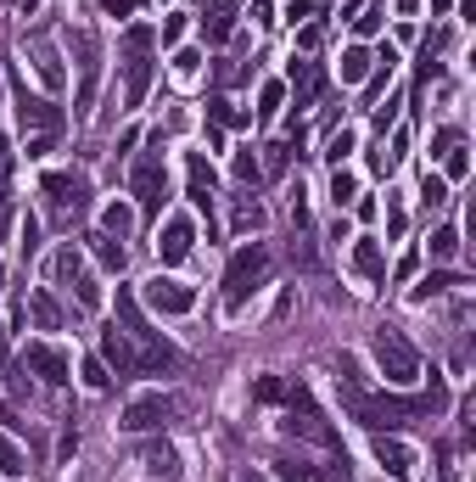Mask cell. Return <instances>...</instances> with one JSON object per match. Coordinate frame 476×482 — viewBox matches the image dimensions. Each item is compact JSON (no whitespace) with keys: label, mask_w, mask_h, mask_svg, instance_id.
I'll return each mask as SVG.
<instances>
[{"label":"cell","mask_w":476,"mask_h":482,"mask_svg":"<svg viewBox=\"0 0 476 482\" xmlns=\"http://www.w3.org/2000/svg\"><path fill=\"white\" fill-rule=\"evenodd\" d=\"M286 23H314V0H292V6H286Z\"/></svg>","instance_id":"47"},{"label":"cell","mask_w":476,"mask_h":482,"mask_svg":"<svg viewBox=\"0 0 476 482\" xmlns=\"http://www.w3.org/2000/svg\"><path fill=\"white\" fill-rule=\"evenodd\" d=\"M241 482H269V477H258V471H241Z\"/></svg>","instance_id":"55"},{"label":"cell","mask_w":476,"mask_h":482,"mask_svg":"<svg viewBox=\"0 0 476 482\" xmlns=\"http://www.w3.org/2000/svg\"><path fill=\"white\" fill-rule=\"evenodd\" d=\"M0 280H6V264H0Z\"/></svg>","instance_id":"57"},{"label":"cell","mask_w":476,"mask_h":482,"mask_svg":"<svg viewBox=\"0 0 476 482\" xmlns=\"http://www.w3.org/2000/svg\"><path fill=\"white\" fill-rule=\"evenodd\" d=\"M169 421H174L169 393H141V398H130V409H123V432H163Z\"/></svg>","instance_id":"8"},{"label":"cell","mask_w":476,"mask_h":482,"mask_svg":"<svg viewBox=\"0 0 476 482\" xmlns=\"http://www.w3.org/2000/svg\"><path fill=\"white\" fill-rule=\"evenodd\" d=\"M197 68H202V56H197V51H174V74H180V79H190Z\"/></svg>","instance_id":"46"},{"label":"cell","mask_w":476,"mask_h":482,"mask_svg":"<svg viewBox=\"0 0 476 482\" xmlns=\"http://www.w3.org/2000/svg\"><path fill=\"white\" fill-rule=\"evenodd\" d=\"M146 309H151V314H163V320H174V314H190V309H197V292H190L185 280L151 275V280H146Z\"/></svg>","instance_id":"9"},{"label":"cell","mask_w":476,"mask_h":482,"mask_svg":"<svg viewBox=\"0 0 476 482\" xmlns=\"http://www.w3.org/2000/svg\"><path fill=\"white\" fill-rule=\"evenodd\" d=\"M185 185H190V202H197V213L208 219V241L219 236V197H213V191H219V174H213V163H208V157L202 152H190L185 157Z\"/></svg>","instance_id":"7"},{"label":"cell","mask_w":476,"mask_h":482,"mask_svg":"<svg viewBox=\"0 0 476 482\" xmlns=\"http://www.w3.org/2000/svg\"><path fill=\"white\" fill-rule=\"evenodd\" d=\"M23 51H28V62H34V74L45 79V90H62V84H68V68H62V56H56V45H51L45 34H34Z\"/></svg>","instance_id":"15"},{"label":"cell","mask_w":476,"mask_h":482,"mask_svg":"<svg viewBox=\"0 0 476 482\" xmlns=\"http://www.w3.org/2000/svg\"><path fill=\"white\" fill-rule=\"evenodd\" d=\"M45 197H51V219L62 231H73V219H84L90 208V185L79 174H45Z\"/></svg>","instance_id":"6"},{"label":"cell","mask_w":476,"mask_h":482,"mask_svg":"<svg viewBox=\"0 0 476 482\" xmlns=\"http://www.w3.org/2000/svg\"><path fill=\"white\" fill-rule=\"evenodd\" d=\"M230 224H236V231H264V224H269V213H264V202L258 197H252V191H241V197L230 202Z\"/></svg>","instance_id":"21"},{"label":"cell","mask_w":476,"mask_h":482,"mask_svg":"<svg viewBox=\"0 0 476 482\" xmlns=\"http://www.w3.org/2000/svg\"><path fill=\"white\" fill-rule=\"evenodd\" d=\"M421 202H426V208H442V202H449V180H442V174H426V180H421Z\"/></svg>","instance_id":"38"},{"label":"cell","mask_w":476,"mask_h":482,"mask_svg":"<svg viewBox=\"0 0 476 482\" xmlns=\"http://www.w3.org/2000/svg\"><path fill=\"white\" fill-rule=\"evenodd\" d=\"M286 404H292V432H303L308 443H320V448H342V438H336V427L325 421L320 415V404H314V393L303 388V381H292V388H286Z\"/></svg>","instance_id":"4"},{"label":"cell","mask_w":476,"mask_h":482,"mask_svg":"<svg viewBox=\"0 0 476 482\" xmlns=\"http://www.w3.org/2000/svg\"><path fill=\"white\" fill-rule=\"evenodd\" d=\"M23 471H28V455L17 448V438L0 432V477H23Z\"/></svg>","instance_id":"28"},{"label":"cell","mask_w":476,"mask_h":482,"mask_svg":"<svg viewBox=\"0 0 476 482\" xmlns=\"http://www.w3.org/2000/svg\"><path fill=\"white\" fill-rule=\"evenodd\" d=\"M264 275H269V247H264V241L230 252V270H225V309H230V314L247 309V298L264 286Z\"/></svg>","instance_id":"3"},{"label":"cell","mask_w":476,"mask_h":482,"mask_svg":"<svg viewBox=\"0 0 476 482\" xmlns=\"http://www.w3.org/2000/svg\"><path fill=\"white\" fill-rule=\"evenodd\" d=\"M208 118H213V130H230V123H247L236 113V102H225V95H208Z\"/></svg>","instance_id":"33"},{"label":"cell","mask_w":476,"mask_h":482,"mask_svg":"<svg viewBox=\"0 0 476 482\" xmlns=\"http://www.w3.org/2000/svg\"><path fill=\"white\" fill-rule=\"evenodd\" d=\"M370 68H375V56H370L364 45H347V51H342V62H336V79H342V84H364V79H370Z\"/></svg>","instance_id":"22"},{"label":"cell","mask_w":476,"mask_h":482,"mask_svg":"<svg viewBox=\"0 0 476 482\" xmlns=\"http://www.w3.org/2000/svg\"><path fill=\"white\" fill-rule=\"evenodd\" d=\"M354 270H359L364 280H387V252H381L375 236H359V241H354Z\"/></svg>","instance_id":"18"},{"label":"cell","mask_w":476,"mask_h":482,"mask_svg":"<svg viewBox=\"0 0 476 482\" xmlns=\"http://www.w3.org/2000/svg\"><path fill=\"white\" fill-rule=\"evenodd\" d=\"M130 191H135V202H141V213H146V219L163 213V202H169V169H163V157H157V152H146L141 163H135Z\"/></svg>","instance_id":"5"},{"label":"cell","mask_w":476,"mask_h":482,"mask_svg":"<svg viewBox=\"0 0 476 482\" xmlns=\"http://www.w3.org/2000/svg\"><path fill=\"white\" fill-rule=\"evenodd\" d=\"M12 219H17V213H12V202H0V236L12 231Z\"/></svg>","instance_id":"53"},{"label":"cell","mask_w":476,"mask_h":482,"mask_svg":"<svg viewBox=\"0 0 476 482\" xmlns=\"http://www.w3.org/2000/svg\"><path fill=\"white\" fill-rule=\"evenodd\" d=\"M292 224L308 231V191H303V180H292Z\"/></svg>","instance_id":"43"},{"label":"cell","mask_w":476,"mask_h":482,"mask_svg":"<svg viewBox=\"0 0 476 482\" xmlns=\"http://www.w3.org/2000/svg\"><path fill=\"white\" fill-rule=\"evenodd\" d=\"M180 34H185V17H169V23H163V34H157V40H163V45H180Z\"/></svg>","instance_id":"48"},{"label":"cell","mask_w":476,"mask_h":482,"mask_svg":"<svg viewBox=\"0 0 476 482\" xmlns=\"http://www.w3.org/2000/svg\"><path fill=\"white\" fill-rule=\"evenodd\" d=\"M403 157H409V135L398 130V135H393V146H381V152L370 157V163H375V174H393V169L403 163Z\"/></svg>","instance_id":"27"},{"label":"cell","mask_w":476,"mask_h":482,"mask_svg":"<svg viewBox=\"0 0 476 482\" xmlns=\"http://www.w3.org/2000/svg\"><path fill=\"white\" fill-rule=\"evenodd\" d=\"M23 314H34V326H40V331H56V326H62V309H56V298H51V292H34Z\"/></svg>","instance_id":"25"},{"label":"cell","mask_w":476,"mask_h":482,"mask_svg":"<svg viewBox=\"0 0 476 482\" xmlns=\"http://www.w3.org/2000/svg\"><path fill=\"white\" fill-rule=\"evenodd\" d=\"M45 270H51V280H56V286H73V280L84 275V252H79L73 241H62V247L51 252V264H45Z\"/></svg>","instance_id":"19"},{"label":"cell","mask_w":476,"mask_h":482,"mask_svg":"<svg viewBox=\"0 0 476 482\" xmlns=\"http://www.w3.org/2000/svg\"><path fill=\"white\" fill-rule=\"evenodd\" d=\"M236 180H241L247 191L264 180V163H258V152H252V146H241V152H236Z\"/></svg>","instance_id":"31"},{"label":"cell","mask_w":476,"mask_h":482,"mask_svg":"<svg viewBox=\"0 0 476 482\" xmlns=\"http://www.w3.org/2000/svg\"><path fill=\"white\" fill-rule=\"evenodd\" d=\"M264 157H258V163H264V174H286V163H292V141H269V146H258Z\"/></svg>","instance_id":"30"},{"label":"cell","mask_w":476,"mask_h":482,"mask_svg":"<svg viewBox=\"0 0 476 482\" xmlns=\"http://www.w3.org/2000/svg\"><path fill=\"white\" fill-rule=\"evenodd\" d=\"M347 152H354V130H331V135H325V163L342 169V163H347Z\"/></svg>","instance_id":"32"},{"label":"cell","mask_w":476,"mask_h":482,"mask_svg":"<svg viewBox=\"0 0 476 482\" xmlns=\"http://www.w3.org/2000/svg\"><path fill=\"white\" fill-rule=\"evenodd\" d=\"M454 252H460V231H454V224H442V231L432 236V259L442 264V259H454Z\"/></svg>","instance_id":"36"},{"label":"cell","mask_w":476,"mask_h":482,"mask_svg":"<svg viewBox=\"0 0 476 482\" xmlns=\"http://www.w3.org/2000/svg\"><path fill=\"white\" fill-rule=\"evenodd\" d=\"M17 123L23 130H34V135H62V107L45 102V95H17Z\"/></svg>","instance_id":"11"},{"label":"cell","mask_w":476,"mask_h":482,"mask_svg":"<svg viewBox=\"0 0 476 482\" xmlns=\"http://www.w3.org/2000/svg\"><path fill=\"white\" fill-rule=\"evenodd\" d=\"M252 398H258V404H275V398H286V388H280L275 376H258V381H252Z\"/></svg>","instance_id":"44"},{"label":"cell","mask_w":476,"mask_h":482,"mask_svg":"<svg viewBox=\"0 0 476 482\" xmlns=\"http://www.w3.org/2000/svg\"><path fill=\"white\" fill-rule=\"evenodd\" d=\"M280 102H286V90H280V84H275V79H269V84H264V90H258V123H269V118H275V113H280Z\"/></svg>","instance_id":"37"},{"label":"cell","mask_w":476,"mask_h":482,"mask_svg":"<svg viewBox=\"0 0 476 482\" xmlns=\"http://www.w3.org/2000/svg\"><path fill=\"white\" fill-rule=\"evenodd\" d=\"M17 252H23V259H34V252H40V219L34 213L17 224Z\"/></svg>","instance_id":"35"},{"label":"cell","mask_w":476,"mask_h":482,"mask_svg":"<svg viewBox=\"0 0 476 482\" xmlns=\"http://www.w3.org/2000/svg\"><path fill=\"white\" fill-rule=\"evenodd\" d=\"M354 197H359V180L347 174V169H331V202L336 208H354Z\"/></svg>","instance_id":"29"},{"label":"cell","mask_w":476,"mask_h":482,"mask_svg":"<svg viewBox=\"0 0 476 482\" xmlns=\"http://www.w3.org/2000/svg\"><path fill=\"white\" fill-rule=\"evenodd\" d=\"M130 224H135V213L123 208V202H112V208L102 213V231H107V236H123V231H130Z\"/></svg>","instance_id":"39"},{"label":"cell","mask_w":476,"mask_h":482,"mask_svg":"<svg viewBox=\"0 0 476 482\" xmlns=\"http://www.w3.org/2000/svg\"><path fill=\"white\" fill-rule=\"evenodd\" d=\"M95 359H102L107 370H118V381L141 370V353H135V342H130V337H123L118 326H112V331H102V353H95Z\"/></svg>","instance_id":"14"},{"label":"cell","mask_w":476,"mask_h":482,"mask_svg":"<svg viewBox=\"0 0 476 482\" xmlns=\"http://www.w3.org/2000/svg\"><path fill=\"white\" fill-rule=\"evenodd\" d=\"M449 286H465V275H449V270H432L421 286H415V292H409V298H415V303H432L437 292H449Z\"/></svg>","instance_id":"26"},{"label":"cell","mask_w":476,"mask_h":482,"mask_svg":"<svg viewBox=\"0 0 476 482\" xmlns=\"http://www.w3.org/2000/svg\"><path fill=\"white\" fill-rule=\"evenodd\" d=\"M190 241H197V224L174 213V219L163 224V236H157V252H163V264H185V259H190Z\"/></svg>","instance_id":"17"},{"label":"cell","mask_w":476,"mask_h":482,"mask_svg":"<svg viewBox=\"0 0 476 482\" xmlns=\"http://www.w3.org/2000/svg\"><path fill=\"white\" fill-rule=\"evenodd\" d=\"M146 90H151V51H130V62H123V107H146Z\"/></svg>","instance_id":"16"},{"label":"cell","mask_w":476,"mask_h":482,"mask_svg":"<svg viewBox=\"0 0 476 482\" xmlns=\"http://www.w3.org/2000/svg\"><path fill=\"white\" fill-rule=\"evenodd\" d=\"M23 370H34L45 388H68V376H73L68 353L51 348V342H28V348H23Z\"/></svg>","instance_id":"10"},{"label":"cell","mask_w":476,"mask_h":482,"mask_svg":"<svg viewBox=\"0 0 476 482\" xmlns=\"http://www.w3.org/2000/svg\"><path fill=\"white\" fill-rule=\"evenodd\" d=\"M135 6H141V0H135Z\"/></svg>","instance_id":"58"},{"label":"cell","mask_w":476,"mask_h":482,"mask_svg":"<svg viewBox=\"0 0 476 482\" xmlns=\"http://www.w3.org/2000/svg\"><path fill=\"white\" fill-rule=\"evenodd\" d=\"M202 34L208 40H230L236 34V0H219L213 17H202Z\"/></svg>","instance_id":"23"},{"label":"cell","mask_w":476,"mask_h":482,"mask_svg":"<svg viewBox=\"0 0 476 482\" xmlns=\"http://www.w3.org/2000/svg\"><path fill=\"white\" fill-rule=\"evenodd\" d=\"M90 241V252H95V264H102V270H123V259H130V252H123V236H107V231H90L84 236Z\"/></svg>","instance_id":"20"},{"label":"cell","mask_w":476,"mask_h":482,"mask_svg":"<svg viewBox=\"0 0 476 482\" xmlns=\"http://www.w3.org/2000/svg\"><path fill=\"white\" fill-rule=\"evenodd\" d=\"M73 298H79V309H84V314L102 309V286H95V275H79V280H73Z\"/></svg>","instance_id":"34"},{"label":"cell","mask_w":476,"mask_h":482,"mask_svg":"<svg viewBox=\"0 0 476 482\" xmlns=\"http://www.w3.org/2000/svg\"><path fill=\"white\" fill-rule=\"evenodd\" d=\"M6 174H12V141L0 135V180H6Z\"/></svg>","instance_id":"52"},{"label":"cell","mask_w":476,"mask_h":482,"mask_svg":"<svg viewBox=\"0 0 476 482\" xmlns=\"http://www.w3.org/2000/svg\"><path fill=\"white\" fill-rule=\"evenodd\" d=\"M118 320H123V337L141 348V370H174V365H180V348H174L163 331H151V326H146L141 303L123 292V286H118Z\"/></svg>","instance_id":"1"},{"label":"cell","mask_w":476,"mask_h":482,"mask_svg":"<svg viewBox=\"0 0 476 482\" xmlns=\"http://www.w3.org/2000/svg\"><path fill=\"white\" fill-rule=\"evenodd\" d=\"M73 45H79V113H90V102H95V79H102V45H95V34H73Z\"/></svg>","instance_id":"12"},{"label":"cell","mask_w":476,"mask_h":482,"mask_svg":"<svg viewBox=\"0 0 476 482\" xmlns=\"http://www.w3.org/2000/svg\"><path fill=\"white\" fill-rule=\"evenodd\" d=\"M102 12H112V17H130V12H135V0H102Z\"/></svg>","instance_id":"50"},{"label":"cell","mask_w":476,"mask_h":482,"mask_svg":"<svg viewBox=\"0 0 476 482\" xmlns=\"http://www.w3.org/2000/svg\"><path fill=\"white\" fill-rule=\"evenodd\" d=\"M375 466L393 482H403L409 471H415V448H409L403 438H393V432H375Z\"/></svg>","instance_id":"13"},{"label":"cell","mask_w":476,"mask_h":482,"mask_svg":"<svg viewBox=\"0 0 476 482\" xmlns=\"http://www.w3.org/2000/svg\"><path fill=\"white\" fill-rule=\"evenodd\" d=\"M0 376H6V337H0Z\"/></svg>","instance_id":"54"},{"label":"cell","mask_w":476,"mask_h":482,"mask_svg":"<svg viewBox=\"0 0 476 482\" xmlns=\"http://www.w3.org/2000/svg\"><path fill=\"white\" fill-rule=\"evenodd\" d=\"M56 146V135H34V141H28V157H45Z\"/></svg>","instance_id":"51"},{"label":"cell","mask_w":476,"mask_h":482,"mask_svg":"<svg viewBox=\"0 0 476 482\" xmlns=\"http://www.w3.org/2000/svg\"><path fill=\"white\" fill-rule=\"evenodd\" d=\"M141 460H146L151 477H174V471H180V455H174L169 443H146V448H141Z\"/></svg>","instance_id":"24"},{"label":"cell","mask_w":476,"mask_h":482,"mask_svg":"<svg viewBox=\"0 0 476 482\" xmlns=\"http://www.w3.org/2000/svg\"><path fill=\"white\" fill-rule=\"evenodd\" d=\"M275 471H280L286 482H314V477H320V471H314L308 460H275Z\"/></svg>","instance_id":"42"},{"label":"cell","mask_w":476,"mask_h":482,"mask_svg":"<svg viewBox=\"0 0 476 482\" xmlns=\"http://www.w3.org/2000/svg\"><path fill=\"white\" fill-rule=\"evenodd\" d=\"M84 388H90V393H107V388H112V370H107L102 359H84Z\"/></svg>","instance_id":"41"},{"label":"cell","mask_w":476,"mask_h":482,"mask_svg":"<svg viewBox=\"0 0 476 482\" xmlns=\"http://www.w3.org/2000/svg\"><path fill=\"white\" fill-rule=\"evenodd\" d=\"M454 6V0H432V12H449Z\"/></svg>","instance_id":"56"},{"label":"cell","mask_w":476,"mask_h":482,"mask_svg":"<svg viewBox=\"0 0 476 482\" xmlns=\"http://www.w3.org/2000/svg\"><path fill=\"white\" fill-rule=\"evenodd\" d=\"M370 353H375V365H381V376H387L393 388H415V381H421V353H415V342H409L398 326H375Z\"/></svg>","instance_id":"2"},{"label":"cell","mask_w":476,"mask_h":482,"mask_svg":"<svg viewBox=\"0 0 476 482\" xmlns=\"http://www.w3.org/2000/svg\"><path fill=\"white\" fill-rule=\"evenodd\" d=\"M375 28H381V0H375V6H370L364 17H354V34H359V40H370Z\"/></svg>","instance_id":"45"},{"label":"cell","mask_w":476,"mask_h":482,"mask_svg":"<svg viewBox=\"0 0 476 482\" xmlns=\"http://www.w3.org/2000/svg\"><path fill=\"white\" fill-rule=\"evenodd\" d=\"M442 169H449V180H465V174H471V152H465V141L442 152Z\"/></svg>","instance_id":"40"},{"label":"cell","mask_w":476,"mask_h":482,"mask_svg":"<svg viewBox=\"0 0 476 482\" xmlns=\"http://www.w3.org/2000/svg\"><path fill=\"white\" fill-rule=\"evenodd\" d=\"M403 224H409V219H403V208L393 202V208H387V236H403Z\"/></svg>","instance_id":"49"}]
</instances>
